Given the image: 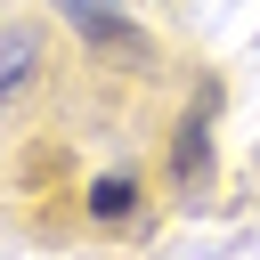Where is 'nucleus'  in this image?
Segmentation results:
<instances>
[{
  "label": "nucleus",
  "instance_id": "nucleus-1",
  "mask_svg": "<svg viewBox=\"0 0 260 260\" xmlns=\"http://www.w3.org/2000/svg\"><path fill=\"white\" fill-rule=\"evenodd\" d=\"M65 8V24L89 41V49H114V57H146V41L130 32V16L114 8V0H57Z\"/></svg>",
  "mask_w": 260,
  "mask_h": 260
},
{
  "label": "nucleus",
  "instance_id": "nucleus-2",
  "mask_svg": "<svg viewBox=\"0 0 260 260\" xmlns=\"http://www.w3.org/2000/svg\"><path fill=\"white\" fill-rule=\"evenodd\" d=\"M130 203H138V187H130V179H122V171H106V179H98V187H89V211H98V219H122V211H130Z\"/></svg>",
  "mask_w": 260,
  "mask_h": 260
},
{
  "label": "nucleus",
  "instance_id": "nucleus-3",
  "mask_svg": "<svg viewBox=\"0 0 260 260\" xmlns=\"http://www.w3.org/2000/svg\"><path fill=\"white\" fill-rule=\"evenodd\" d=\"M32 73V32H0V89H16Z\"/></svg>",
  "mask_w": 260,
  "mask_h": 260
},
{
  "label": "nucleus",
  "instance_id": "nucleus-4",
  "mask_svg": "<svg viewBox=\"0 0 260 260\" xmlns=\"http://www.w3.org/2000/svg\"><path fill=\"white\" fill-rule=\"evenodd\" d=\"M179 179H203V122H187L179 138Z\"/></svg>",
  "mask_w": 260,
  "mask_h": 260
}]
</instances>
